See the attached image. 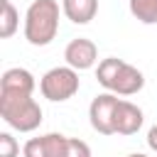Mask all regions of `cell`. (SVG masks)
I'll return each instance as SVG.
<instances>
[{
  "instance_id": "cell-1",
  "label": "cell",
  "mask_w": 157,
  "mask_h": 157,
  "mask_svg": "<svg viewBox=\"0 0 157 157\" xmlns=\"http://www.w3.org/2000/svg\"><path fill=\"white\" fill-rule=\"evenodd\" d=\"M59 32V2L34 0L25 15V39L32 47H47Z\"/></svg>"
},
{
  "instance_id": "cell-2",
  "label": "cell",
  "mask_w": 157,
  "mask_h": 157,
  "mask_svg": "<svg viewBox=\"0 0 157 157\" xmlns=\"http://www.w3.org/2000/svg\"><path fill=\"white\" fill-rule=\"evenodd\" d=\"M0 115L17 132H32L42 125V108L29 93L0 91Z\"/></svg>"
},
{
  "instance_id": "cell-3",
  "label": "cell",
  "mask_w": 157,
  "mask_h": 157,
  "mask_svg": "<svg viewBox=\"0 0 157 157\" xmlns=\"http://www.w3.org/2000/svg\"><path fill=\"white\" fill-rule=\"evenodd\" d=\"M39 91L44 98L54 101V103H61V101H69L71 96H76L78 91V71L71 69L69 64L66 66H54L49 69L42 81H39Z\"/></svg>"
},
{
  "instance_id": "cell-4",
  "label": "cell",
  "mask_w": 157,
  "mask_h": 157,
  "mask_svg": "<svg viewBox=\"0 0 157 157\" xmlns=\"http://www.w3.org/2000/svg\"><path fill=\"white\" fill-rule=\"evenodd\" d=\"M118 93H98L88 105V120L91 128L101 135H115V110H118Z\"/></svg>"
},
{
  "instance_id": "cell-5",
  "label": "cell",
  "mask_w": 157,
  "mask_h": 157,
  "mask_svg": "<svg viewBox=\"0 0 157 157\" xmlns=\"http://www.w3.org/2000/svg\"><path fill=\"white\" fill-rule=\"evenodd\" d=\"M64 59H66V64H69L71 69L86 71V69H91V66L98 61V47H96L91 39H86V37L71 39V42L66 44V49H64Z\"/></svg>"
},
{
  "instance_id": "cell-6",
  "label": "cell",
  "mask_w": 157,
  "mask_h": 157,
  "mask_svg": "<svg viewBox=\"0 0 157 157\" xmlns=\"http://www.w3.org/2000/svg\"><path fill=\"white\" fill-rule=\"evenodd\" d=\"M145 123V115L142 110L130 103V101H123L118 103V110H115V132L118 135H135Z\"/></svg>"
},
{
  "instance_id": "cell-7",
  "label": "cell",
  "mask_w": 157,
  "mask_h": 157,
  "mask_svg": "<svg viewBox=\"0 0 157 157\" xmlns=\"http://www.w3.org/2000/svg\"><path fill=\"white\" fill-rule=\"evenodd\" d=\"M142 86H145V76H142V71L125 61V64L120 66L115 81H113L110 93H118V96H135L137 91H142Z\"/></svg>"
},
{
  "instance_id": "cell-8",
  "label": "cell",
  "mask_w": 157,
  "mask_h": 157,
  "mask_svg": "<svg viewBox=\"0 0 157 157\" xmlns=\"http://www.w3.org/2000/svg\"><path fill=\"white\" fill-rule=\"evenodd\" d=\"M34 86H37L34 76L27 69H20V66L7 69L0 78V91H5V93H29L32 96Z\"/></svg>"
},
{
  "instance_id": "cell-9",
  "label": "cell",
  "mask_w": 157,
  "mask_h": 157,
  "mask_svg": "<svg viewBox=\"0 0 157 157\" xmlns=\"http://www.w3.org/2000/svg\"><path fill=\"white\" fill-rule=\"evenodd\" d=\"M61 12L74 25H88L98 12V0H61Z\"/></svg>"
},
{
  "instance_id": "cell-10",
  "label": "cell",
  "mask_w": 157,
  "mask_h": 157,
  "mask_svg": "<svg viewBox=\"0 0 157 157\" xmlns=\"http://www.w3.org/2000/svg\"><path fill=\"white\" fill-rule=\"evenodd\" d=\"M123 64H125V61L118 59V56H108V59H103V61L98 64V69H96V78H98V83H101L105 91L113 88V81H115V76H118V71H120Z\"/></svg>"
},
{
  "instance_id": "cell-11",
  "label": "cell",
  "mask_w": 157,
  "mask_h": 157,
  "mask_svg": "<svg viewBox=\"0 0 157 157\" xmlns=\"http://www.w3.org/2000/svg\"><path fill=\"white\" fill-rule=\"evenodd\" d=\"M130 15L142 25H157V0H130Z\"/></svg>"
},
{
  "instance_id": "cell-12",
  "label": "cell",
  "mask_w": 157,
  "mask_h": 157,
  "mask_svg": "<svg viewBox=\"0 0 157 157\" xmlns=\"http://www.w3.org/2000/svg\"><path fill=\"white\" fill-rule=\"evenodd\" d=\"M20 27V12L10 0H2V15H0V37L10 39Z\"/></svg>"
},
{
  "instance_id": "cell-13",
  "label": "cell",
  "mask_w": 157,
  "mask_h": 157,
  "mask_svg": "<svg viewBox=\"0 0 157 157\" xmlns=\"http://www.w3.org/2000/svg\"><path fill=\"white\" fill-rule=\"evenodd\" d=\"M66 135L61 132H47L42 135V145H44V155L47 157H64V150H66Z\"/></svg>"
},
{
  "instance_id": "cell-14",
  "label": "cell",
  "mask_w": 157,
  "mask_h": 157,
  "mask_svg": "<svg viewBox=\"0 0 157 157\" xmlns=\"http://www.w3.org/2000/svg\"><path fill=\"white\" fill-rule=\"evenodd\" d=\"M64 157H91V147L83 140H78V137H69L66 140Z\"/></svg>"
},
{
  "instance_id": "cell-15",
  "label": "cell",
  "mask_w": 157,
  "mask_h": 157,
  "mask_svg": "<svg viewBox=\"0 0 157 157\" xmlns=\"http://www.w3.org/2000/svg\"><path fill=\"white\" fill-rule=\"evenodd\" d=\"M20 145L10 132H0V157H17Z\"/></svg>"
},
{
  "instance_id": "cell-16",
  "label": "cell",
  "mask_w": 157,
  "mask_h": 157,
  "mask_svg": "<svg viewBox=\"0 0 157 157\" xmlns=\"http://www.w3.org/2000/svg\"><path fill=\"white\" fill-rule=\"evenodd\" d=\"M22 155H25V157H47V155H44L42 137H32V140H27L25 147H22Z\"/></svg>"
},
{
  "instance_id": "cell-17",
  "label": "cell",
  "mask_w": 157,
  "mask_h": 157,
  "mask_svg": "<svg viewBox=\"0 0 157 157\" xmlns=\"http://www.w3.org/2000/svg\"><path fill=\"white\" fill-rule=\"evenodd\" d=\"M147 147L157 152V123H155V125L147 130Z\"/></svg>"
},
{
  "instance_id": "cell-18",
  "label": "cell",
  "mask_w": 157,
  "mask_h": 157,
  "mask_svg": "<svg viewBox=\"0 0 157 157\" xmlns=\"http://www.w3.org/2000/svg\"><path fill=\"white\" fill-rule=\"evenodd\" d=\"M128 157H147V155H140V152H135V155H128Z\"/></svg>"
}]
</instances>
